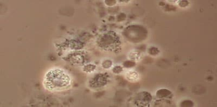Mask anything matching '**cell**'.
<instances>
[{
  "instance_id": "6da1fadb",
  "label": "cell",
  "mask_w": 217,
  "mask_h": 107,
  "mask_svg": "<svg viewBox=\"0 0 217 107\" xmlns=\"http://www.w3.org/2000/svg\"><path fill=\"white\" fill-rule=\"evenodd\" d=\"M71 84V78L63 70L54 69L46 74L44 85L49 91L55 92L67 89Z\"/></svg>"
},
{
  "instance_id": "7a4b0ae2",
  "label": "cell",
  "mask_w": 217,
  "mask_h": 107,
  "mask_svg": "<svg viewBox=\"0 0 217 107\" xmlns=\"http://www.w3.org/2000/svg\"><path fill=\"white\" fill-rule=\"evenodd\" d=\"M100 47L108 51L117 50L121 44L119 36L113 31H108L100 36L98 40Z\"/></svg>"
},
{
  "instance_id": "3957f363",
  "label": "cell",
  "mask_w": 217,
  "mask_h": 107,
  "mask_svg": "<svg viewBox=\"0 0 217 107\" xmlns=\"http://www.w3.org/2000/svg\"><path fill=\"white\" fill-rule=\"evenodd\" d=\"M125 36L130 40L134 42H139L144 40L147 37L148 31L143 27L131 25L125 30Z\"/></svg>"
},
{
  "instance_id": "277c9868",
  "label": "cell",
  "mask_w": 217,
  "mask_h": 107,
  "mask_svg": "<svg viewBox=\"0 0 217 107\" xmlns=\"http://www.w3.org/2000/svg\"><path fill=\"white\" fill-rule=\"evenodd\" d=\"M107 83V78L104 74H98L91 81L90 85L92 87H101Z\"/></svg>"
},
{
  "instance_id": "5b68a950",
  "label": "cell",
  "mask_w": 217,
  "mask_h": 107,
  "mask_svg": "<svg viewBox=\"0 0 217 107\" xmlns=\"http://www.w3.org/2000/svg\"><path fill=\"white\" fill-rule=\"evenodd\" d=\"M136 102L140 106H145L150 102L152 99V96L147 92H142L137 96Z\"/></svg>"
},
{
  "instance_id": "8992f818",
  "label": "cell",
  "mask_w": 217,
  "mask_h": 107,
  "mask_svg": "<svg viewBox=\"0 0 217 107\" xmlns=\"http://www.w3.org/2000/svg\"><path fill=\"white\" fill-rule=\"evenodd\" d=\"M127 77L130 81L135 82L137 81L140 79V75L134 71H129L127 73Z\"/></svg>"
},
{
  "instance_id": "52a82bcc",
  "label": "cell",
  "mask_w": 217,
  "mask_h": 107,
  "mask_svg": "<svg viewBox=\"0 0 217 107\" xmlns=\"http://www.w3.org/2000/svg\"><path fill=\"white\" fill-rule=\"evenodd\" d=\"M170 94H171V92L167 89H160V90H158L156 93L157 96L158 97H160V98L167 97Z\"/></svg>"
},
{
  "instance_id": "ba28073f",
  "label": "cell",
  "mask_w": 217,
  "mask_h": 107,
  "mask_svg": "<svg viewBox=\"0 0 217 107\" xmlns=\"http://www.w3.org/2000/svg\"><path fill=\"white\" fill-rule=\"evenodd\" d=\"M96 66L93 65H88L85 66L83 68V71L87 72H91L92 71H94V70L96 69Z\"/></svg>"
},
{
  "instance_id": "9c48e42d",
  "label": "cell",
  "mask_w": 217,
  "mask_h": 107,
  "mask_svg": "<svg viewBox=\"0 0 217 107\" xmlns=\"http://www.w3.org/2000/svg\"><path fill=\"white\" fill-rule=\"evenodd\" d=\"M181 105L182 107H192L193 106V103L191 101L186 100L182 102Z\"/></svg>"
},
{
  "instance_id": "30bf717a",
  "label": "cell",
  "mask_w": 217,
  "mask_h": 107,
  "mask_svg": "<svg viewBox=\"0 0 217 107\" xmlns=\"http://www.w3.org/2000/svg\"><path fill=\"white\" fill-rule=\"evenodd\" d=\"M159 53V50L158 49L156 48H151L149 49V53L152 55H156L158 54Z\"/></svg>"
},
{
  "instance_id": "8fae6325",
  "label": "cell",
  "mask_w": 217,
  "mask_h": 107,
  "mask_svg": "<svg viewBox=\"0 0 217 107\" xmlns=\"http://www.w3.org/2000/svg\"><path fill=\"white\" fill-rule=\"evenodd\" d=\"M111 61L110 60H106L103 63V66L105 68H109L111 66Z\"/></svg>"
},
{
  "instance_id": "7c38bea8",
  "label": "cell",
  "mask_w": 217,
  "mask_h": 107,
  "mask_svg": "<svg viewBox=\"0 0 217 107\" xmlns=\"http://www.w3.org/2000/svg\"><path fill=\"white\" fill-rule=\"evenodd\" d=\"M124 65L125 67H133L135 65V63L134 62H132V61H127V62H125L124 63Z\"/></svg>"
},
{
  "instance_id": "4fadbf2b",
  "label": "cell",
  "mask_w": 217,
  "mask_h": 107,
  "mask_svg": "<svg viewBox=\"0 0 217 107\" xmlns=\"http://www.w3.org/2000/svg\"><path fill=\"white\" fill-rule=\"evenodd\" d=\"M113 71L115 73H116V74L119 73L122 71V68L121 66H116L113 68Z\"/></svg>"
}]
</instances>
